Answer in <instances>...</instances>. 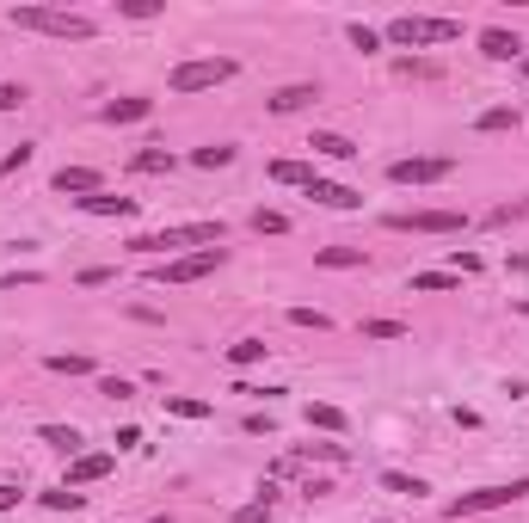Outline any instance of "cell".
Instances as JSON below:
<instances>
[{"instance_id":"d6a6232c","label":"cell","mask_w":529,"mask_h":523,"mask_svg":"<svg viewBox=\"0 0 529 523\" xmlns=\"http://www.w3.org/2000/svg\"><path fill=\"white\" fill-rule=\"evenodd\" d=\"M167 413H178V418H209V400H185V394H167Z\"/></svg>"},{"instance_id":"1f68e13d","label":"cell","mask_w":529,"mask_h":523,"mask_svg":"<svg viewBox=\"0 0 529 523\" xmlns=\"http://www.w3.org/2000/svg\"><path fill=\"white\" fill-rule=\"evenodd\" d=\"M455 284H462L455 271H412V289H425V296L431 289H455Z\"/></svg>"},{"instance_id":"e575fe53","label":"cell","mask_w":529,"mask_h":523,"mask_svg":"<svg viewBox=\"0 0 529 523\" xmlns=\"http://www.w3.org/2000/svg\"><path fill=\"white\" fill-rule=\"evenodd\" d=\"M351 44H357L363 55H370V50H381V31H370V25H351Z\"/></svg>"},{"instance_id":"603a6c76","label":"cell","mask_w":529,"mask_h":523,"mask_svg":"<svg viewBox=\"0 0 529 523\" xmlns=\"http://www.w3.org/2000/svg\"><path fill=\"white\" fill-rule=\"evenodd\" d=\"M50 369L56 376H93V357H86V351H56Z\"/></svg>"},{"instance_id":"5bb4252c","label":"cell","mask_w":529,"mask_h":523,"mask_svg":"<svg viewBox=\"0 0 529 523\" xmlns=\"http://www.w3.org/2000/svg\"><path fill=\"white\" fill-rule=\"evenodd\" d=\"M308 148L327 155V160H357V142H351V136H339V130H314V136H308Z\"/></svg>"},{"instance_id":"44dd1931","label":"cell","mask_w":529,"mask_h":523,"mask_svg":"<svg viewBox=\"0 0 529 523\" xmlns=\"http://www.w3.org/2000/svg\"><path fill=\"white\" fill-rule=\"evenodd\" d=\"M308 425H314V431H345V413L327 407V400H308Z\"/></svg>"},{"instance_id":"f35d334b","label":"cell","mask_w":529,"mask_h":523,"mask_svg":"<svg viewBox=\"0 0 529 523\" xmlns=\"http://www.w3.org/2000/svg\"><path fill=\"white\" fill-rule=\"evenodd\" d=\"M25 160H31V148H25V142H19V148H13V155L0 160V179H6V173H19V166H25Z\"/></svg>"},{"instance_id":"6da1fadb","label":"cell","mask_w":529,"mask_h":523,"mask_svg":"<svg viewBox=\"0 0 529 523\" xmlns=\"http://www.w3.org/2000/svg\"><path fill=\"white\" fill-rule=\"evenodd\" d=\"M222 240H228L222 222H178V228H160V235H136V240H129V253H142V259L160 265V259H173V253L185 259V246H198V253H203V246H222Z\"/></svg>"},{"instance_id":"484cf974","label":"cell","mask_w":529,"mask_h":523,"mask_svg":"<svg viewBox=\"0 0 529 523\" xmlns=\"http://www.w3.org/2000/svg\"><path fill=\"white\" fill-rule=\"evenodd\" d=\"M80 505H86L80 487H50V493H44V511H80Z\"/></svg>"},{"instance_id":"8fae6325","label":"cell","mask_w":529,"mask_h":523,"mask_svg":"<svg viewBox=\"0 0 529 523\" xmlns=\"http://www.w3.org/2000/svg\"><path fill=\"white\" fill-rule=\"evenodd\" d=\"M278 480H259V498H252V505H240V511H234V518L228 523H271V511H278Z\"/></svg>"},{"instance_id":"7a4b0ae2","label":"cell","mask_w":529,"mask_h":523,"mask_svg":"<svg viewBox=\"0 0 529 523\" xmlns=\"http://www.w3.org/2000/svg\"><path fill=\"white\" fill-rule=\"evenodd\" d=\"M394 50H431V44H455L462 37V19H425V13H406V19H388L381 31Z\"/></svg>"},{"instance_id":"b9f144b4","label":"cell","mask_w":529,"mask_h":523,"mask_svg":"<svg viewBox=\"0 0 529 523\" xmlns=\"http://www.w3.org/2000/svg\"><path fill=\"white\" fill-rule=\"evenodd\" d=\"M524 75H529V55H524Z\"/></svg>"},{"instance_id":"d590c367","label":"cell","mask_w":529,"mask_h":523,"mask_svg":"<svg viewBox=\"0 0 529 523\" xmlns=\"http://www.w3.org/2000/svg\"><path fill=\"white\" fill-rule=\"evenodd\" d=\"M111 277H117V271H111V265H86V271H80V284H86V289H99V284H111Z\"/></svg>"},{"instance_id":"30bf717a","label":"cell","mask_w":529,"mask_h":523,"mask_svg":"<svg viewBox=\"0 0 529 523\" xmlns=\"http://www.w3.org/2000/svg\"><path fill=\"white\" fill-rule=\"evenodd\" d=\"M480 50L493 55V62H524V44H517V31H504V25H486V31H480Z\"/></svg>"},{"instance_id":"7c38bea8","label":"cell","mask_w":529,"mask_h":523,"mask_svg":"<svg viewBox=\"0 0 529 523\" xmlns=\"http://www.w3.org/2000/svg\"><path fill=\"white\" fill-rule=\"evenodd\" d=\"M308 197L327 204V209H357V204H363V191H351V185H339V179H314V185H308Z\"/></svg>"},{"instance_id":"836d02e7","label":"cell","mask_w":529,"mask_h":523,"mask_svg":"<svg viewBox=\"0 0 529 523\" xmlns=\"http://www.w3.org/2000/svg\"><path fill=\"white\" fill-rule=\"evenodd\" d=\"M290 320H296V327H314V333H327V327H332L320 308H290Z\"/></svg>"},{"instance_id":"f546056e","label":"cell","mask_w":529,"mask_h":523,"mask_svg":"<svg viewBox=\"0 0 529 523\" xmlns=\"http://www.w3.org/2000/svg\"><path fill=\"white\" fill-rule=\"evenodd\" d=\"M381 487H388V493H406V498H425L431 493L419 474H381Z\"/></svg>"},{"instance_id":"8d00e7d4","label":"cell","mask_w":529,"mask_h":523,"mask_svg":"<svg viewBox=\"0 0 529 523\" xmlns=\"http://www.w3.org/2000/svg\"><path fill=\"white\" fill-rule=\"evenodd\" d=\"M99 394H111V400H129V394H136V388H129L124 376H105V382H99Z\"/></svg>"},{"instance_id":"60d3db41","label":"cell","mask_w":529,"mask_h":523,"mask_svg":"<svg viewBox=\"0 0 529 523\" xmlns=\"http://www.w3.org/2000/svg\"><path fill=\"white\" fill-rule=\"evenodd\" d=\"M13 505H19V487H6V480H0V511H13Z\"/></svg>"},{"instance_id":"ffe728a7","label":"cell","mask_w":529,"mask_h":523,"mask_svg":"<svg viewBox=\"0 0 529 523\" xmlns=\"http://www.w3.org/2000/svg\"><path fill=\"white\" fill-rule=\"evenodd\" d=\"M314 259L327 265V271H351V265H370V259H363V246H320Z\"/></svg>"},{"instance_id":"ab89813d","label":"cell","mask_w":529,"mask_h":523,"mask_svg":"<svg viewBox=\"0 0 529 523\" xmlns=\"http://www.w3.org/2000/svg\"><path fill=\"white\" fill-rule=\"evenodd\" d=\"M154 13H160L154 0H124V19H154Z\"/></svg>"},{"instance_id":"5b68a950","label":"cell","mask_w":529,"mask_h":523,"mask_svg":"<svg viewBox=\"0 0 529 523\" xmlns=\"http://www.w3.org/2000/svg\"><path fill=\"white\" fill-rule=\"evenodd\" d=\"M228 265V246H203V253H185V259H160L148 265L154 284H203L209 271H222Z\"/></svg>"},{"instance_id":"ac0fdd59","label":"cell","mask_w":529,"mask_h":523,"mask_svg":"<svg viewBox=\"0 0 529 523\" xmlns=\"http://www.w3.org/2000/svg\"><path fill=\"white\" fill-rule=\"evenodd\" d=\"M271 179H278V185H302V191H308L320 173H314L308 160H271Z\"/></svg>"},{"instance_id":"d6986e66","label":"cell","mask_w":529,"mask_h":523,"mask_svg":"<svg viewBox=\"0 0 529 523\" xmlns=\"http://www.w3.org/2000/svg\"><path fill=\"white\" fill-rule=\"evenodd\" d=\"M480 136H499V130H517V105H493V111H480L474 117Z\"/></svg>"},{"instance_id":"7402d4cb","label":"cell","mask_w":529,"mask_h":523,"mask_svg":"<svg viewBox=\"0 0 529 523\" xmlns=\"http://www.w3.org/2000/svg\"><path fill=\"white\" fill-rule=\"evenodd\" d=\"M265 351H271L265 339H234V345H228V364H234V369H247V364H259Z\"/></svg>"},{"instance_id":"74e56055","label":"cell","mask_w":529,"mask_h":523,"mask_svg":"<svg viewBox=\"0 0 529 523\" xmlns=\"http://www.w3.org/2000/svg\"><path fill=\"white\" fill-rule=\"evenodd\" d=\"M19 105H25V86H6L0 80V111H19Z\"/></svg>"},{"instance_id":"9a60e30c","label":"cell","mask_w":529,"mask_h":523,"mask_svg":"<svg viewBox=\"0 0 529 523\" xmlns=\"http://www.w3.org/2000/svg\"><path fill=\"white\" fill-rule=\"evenodd\" d=\"M314 99H320V86H308V80H296V86H278V93H271L265 105H271V111L283 117V111H302V105H314Z\"/></svg>"},{"instance_id":"83f0119b","label":"cell","mask_w":529,"mask_h":523,"mask_svg":"<svg viewBox=\"0 0 529 523\" xmlns=\"http://www.w3.org/2000/svg\"><path fill=\"white\" fill-rule=\"evenodd\" d=\"M252 235H290V216L283 209H252Z\"/></svg>"},{"instance_id":"8992f818","label":"cell","mask_w":529,"mask_h":523,"mask_svg":"<svg viewBox=\"0 0 529 523\" xmlns=\"http://www.w3.org/2000/svg\"><path fill=\"white\" fill-rule=\"evenodd\" d=\"M529 498V480H499V487H474V493H455L443 511L450 518H480V511H504V505H517Z\"/></svg>"},{"instance_id":"52a82bcc","label":"cell","mask_w":529,"mask_h":523,"mask_svg":"<svg viewBox=\"0 0 529 523\" xmlns=\"http://www.w3.org/2000/svg\"><path fill=\"white\" fill-rule=\"evenodd\" d=\"M388 228L394 235H462L468 216L462 209H401V216H388Z\"/></svg>"},{"instance_id":"4dcf8cb0","label":"cell","mask_w":529,"mask_h":523,"mask_svg":"<svg viewBox=\"0 0 529 523\" xmlns=\"http://www.w3.org/2000/svg\"><path fill=\"white\" fill-rule=\"evenodd\" d=\"M363 339H406V320H363Z\"/></svg>"},{"instance_id":"3957f363","label":"cell","mask_w":529,"mask_h":523,"mask_svg":"<svg viewBox=\"0 0 529 523\" xmlns=\"http://www.w3.org/2000/svg\"><path fill=\"white\" fill-rule=\"evenodd\" d=\"M13 25L44 31V37H75V44H86V37L99 31L86 13H68V6H13Z\"/></svg>"},{"instance_id":"4316f807","label":"cell","mask_w":529,"mask_h":523,"mask_svg":"<svg viewBox=\"0 0 529 523\" xmlns=\"http://www.w3.org/2000/svg\"><path fill=\"white\" fill-rule=\"evenodd\" d=\"M129 166H136V173H173V148H142Z\"/></svg>"},{"instance_id":"4fadbf2b","label":"cell","mask_w":529,"mask_h":523,"mask_svg":"<svg viewBox=\"0 0 529 523\" xmlns=\"http://www.w3.org/2000/svg\"><path fill=\"white\" fill-rule=\"evenodd\" d=\"M111 462H117V456H75L62 487H93V480H105V474H111Z\"/></svg>"},{"instance_id":"f1b7e54d","label":"cell","mask_w":529,"mask_h":523,"mask_svg":"<svg viewBox=\"0 0 529 523\" xmlns=\"http://www.w3.org/2000/svg\"><path fill=\"white\" fill-rule=\"evenodd\" d=\"M314 456H320V462H351V449H345V444H302V449H296V462H314Z\"/></svg>"},{"instance_id":"9c48e42d","label":"cell","mask_w":529,"mask_h":523,"mask_svg":"<svg viewBox=\"0 0 529 523\" xmlns=\"http://www.w3.org/2000/svg\"><path fill=\"white\" fill-rule=\"evenodd\" d=\"M50 185L62 191V197H75V204H80V197H93V191H105V179L93 173V166H62Z\"/></svg>"},{"instance_id":"277c9868","label":"cell","mask_w":529,"mask_h":523,"mask_svg":"<svg viewBox=\"0 0 529 523\" xmlns=\"http://www.w3.org/2000/svg\"><path fill=\"white\" fill-rule=\"evenodd\" d=\"M240 75V62L234 55H198V62H178L173 75H167V86L173 93H203V86H222V80Z\"/></svg>"},{"instance_id":"cb8c5ba5","label":"cell","mask_w":529,"mask_h":523,"mask_svg":"<svg viewBox=\"0 0 529 523\" xmlns=\"http://www.w3.org/2000/svg\"><path fill=\"white\" fill-rule=\"evenodd\" d=\"M44 444L62 449V456H80V431L75 425H44Z\"/></svg>"},{"instance_id":"e0dca14e","label":"cell","mask_w":529,"mask_h":523,"mask_svg":"<svg viewBox=\"0 0 529 523\" xmlns=\"http://www.w3.org/2000/svg\"><path fill=\"white\" fill-rule=\"evenodd\" d=\"M86 216H136V197H111V191H93V197H80Z\"/></svg>"},{"instance_id":"2e32d148","label":"cell","mask_w":529,"mask_h":523,"mask_svg":"<svg viewBox=\"0 0 529 523\" xmlns=\"http://www.w3.org/2000/svg\"><path fill=\"white\" fill-rule=\"evenodd\" d=\"M148 111H154V99H111V105H99L105 124H142Z\"/></svg>"},{"instance_id":"ba28073f","label":"cell","mask_w":529,"mask_h":523,"mask_svg":"<svg viewBox=\"0 0 529 523\" xmlns=\"http://www.w3.org/2000/svg\"><path fill=\"white\" fill-rule=\"evenodd\" d=\"M450 173H455L450 155H406V160L388 166V179H394V185H443Z\"/></svg>"},{"instance_id":"d4e9b609","label":"cell","mask_w":529,"mask_h":523,"mask_svg":"<svg viewBox=\"0 0 529 523\" xmlns=\"http://www.w3.org/2000/svg\"><path fill=\"white\" fill-rule=\"evenodd\" d=\"M191 166H203V173H216V166H234V148H228V142H209V148H198V155H191Z\"/></svg>"}]
</instances>
